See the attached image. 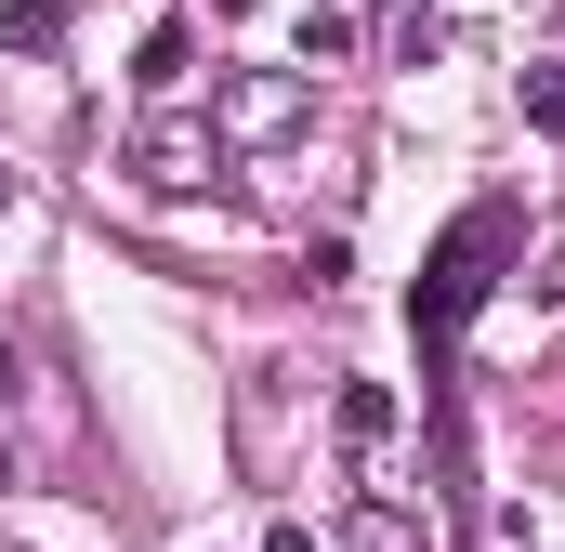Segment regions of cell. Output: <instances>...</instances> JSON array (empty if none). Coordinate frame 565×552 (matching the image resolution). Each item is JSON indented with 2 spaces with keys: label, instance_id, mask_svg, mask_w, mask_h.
Here are the masks:
<instances>
[{
  "label": "cell",
  "instance_id": "9c48e42d",
  "mask_svg": "<svg viewBox=\"0 0 565 552\" xmlns=\"http://www.w3.org/2000/svg\"><path fill=\"white\" fill-rule=\"evenodd\" d=\"M526 132H565V66H526Z\"/></svg>",
  "mask_w": 565,
  "mask_h": 552
},
{
  "label": "cell",
  "instance_id": "8fae6325",
  "mask_svg": "<svg viewBox=\"0 0 565 552\" xmlns=\"http://www.w3.org/2000/svg\"><path fill=\"white\" fill-rule=\"evenodd\" d=\"M13 395H26V355H13V342H0V408H13Z\"/></svg>",
  "mask_w": 565,
  "mask_h": 552
},
{
  "label": "cell",
  "instance_id": "277c9868",
  "mask_svg": "<svg viewBox=\"0 0 565 552\" xmlns=\"http://www.w3.org/2000/svg\"><path fill=\"white\" fill-rule=\"evenodd\" d=\"M342 552H422V513H408V500H382V487H355V513H342Z\"/></svg>",
  "mask_w": 565,
  "mask_h": 552
},
{
  "label": "cell",
  "instance_id": "8992f818",
  "mask_svg": "<svg viewBox=\"0 0 565 552\" xmlns=\"http://www.w3.org/2000/svg\"><path fill=\"white\" fill-rule=\"evenodd\" d=\"M329 421H342V447H355V460H382V447H395V395H382V382H342Z\"/></svg>",
  "mask_w": 565,
  "mask_h": 552
},
{
  "label": "cell",
  "instance_id": "4fadbf2b",
  "mask_svg": "<svg viewBox=\"0 0 565 552\" xmlns=\"http://www.w3.org/2000/svg\"><path fill=\"white\" fill-rule=\"evenodd\" d=\"M0 211H13V171H0Z\"/></svg>",
  "mask_w": 565,
  "mask_h": 552
},
{
  "label": "cell",
  "instance_id": "3957f363",
  "mask_svg": "<svg viewBox=\"0 0 565 552\" xmlns=\"http://www.w3.org/2000/svg\"><path fill=\"white\" fill-rule=\"evenodd\" d=\"M224 145H289L302 132V66H250V79H224Z\"/></svg>",
  "mask_w": 565,
  "mask_h": 552
},
{
  "label": "cell",
  "instance_id": "5bb4252c",
  "mask_svg": "<svg viewBox=\"0 0 565 552\" xmlns=\"http://www.w3.org/2000/svg\"><path fill=\"white\" fill-rule=\"evenodd\" d=\"M0 487H13V460H0Z\"/></svg>",
  "mask_w": 565,
  "mask_h": 552
},
{
  "label": "cell",
  "instance_id": "6da1fadb",
  "mask_svg": "<svg viewBox=\"0 0 565 552\" xmlns=\"http://www.w3.org/2000/svg\"><path fill=\"white\" fill-rule=\"evenodd\" d=\"M526 251V211L513 198H473L447 237L422 251V276H408V342H422V382H434V408H447V355H460V329H473V302L500 289V264Z\"/></svg>",
  "mask_w": 565,
  "mask_h": 552
},
{
  "label": "cell",
  "instance_id": "30bf717a",
  "mask_svg": "<svg viewBox=\"0 0 565 552\" xmlns=\"http://www.w3.org/2000/svg\"><path fill=\"white\" fill-rule=\"evenodd\" d=\"M264 552H329V540H316V527H264Z\"/></svg>",
  "mask_w": 565,
  "mask_h": 552
},
{
  "label": "cell",
  "instance_id": "7a4b0ae2",
  "mask_svg": "<svg viewBox=\"0 0 565 552\" xmlns=\"http://www.w3.org/2000/svg\"><path fill=\"white\" fill-rule=\"evenodd\" d=\"M224 158H237V145H224V119H171V106L119 145V171H132L145 198H211V184H224Z\"/></svg>",
  "mask_w": 565,
  "mask_h": 552
},
{
  "label": "cell",
  "instance_id": "ba28073f",
  "mask_svg": "<svg viewBox=\"0 0 565 552\" xmlns=\"http://www.w3.org/2000/svg\"><path fill=\"white\" fill-rule=\"evenodd\" d=\"M0 40H13V53H53V40H66V0H0Z\"/></svg>",
  "mask_w": 565,
  "mask_h": 552
},
{
  "label": "cell",
  "instance_id": "7c38bea8",
  "mask_svg": "<svg viewBox=\"0 0 565 552\" xmlns=\"http://www.w3.org/2000/svg\"><path fill=\"white\" fill-rule=\"evenodd\" d=\"M211 13H224V26H237V13H264V0H211Z\"/></svg>",
  "mask_w": 565,
  "mask_h": 552
},
{
  "label": "cell",
  "instance_id": "5b68a950",
  "mask_svg": "<svg viewBox=\"0 0 565 552\" xmlns=\"http://www.w3.org/2000/svg\"><path fill=\"white\" fill-rule=\"evenodd\" d=\"M132 79H145V93H184V79H198V26H184V13H158V26H145Z\"/></svg>",
  "mask_w": 565,
  "mask_h": 552
},
{
  "label": "cell",
  "instance_id": "52a82bcc",
  "mask_svg": "<svg viewBox=\"0 0 565 552\" xmlns=\"http://www.w3.org/2000/svg\"><path fill=\"white\" fill-rule=\"evenodd\" d=\"M289 53H302V66H342V53H355V13H342V0H302Z\"/></svg>",
  "mask_w": 565,
  "mask_h": 552
}]
</instances>
